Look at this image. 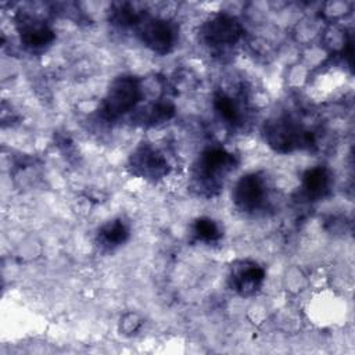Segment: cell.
Segmentation results:
<instances>
[{"instance_id": "cell-1", "label": "cell", "mask_w": 355, "mask_h": 355, "mask_svg": "<svg viewBox=\"0 0 355 355\" xmlns=\"http://www.w3.org/2000/svg\"><path fill=\"white\" fill-rule=\"evenodd\" d=\"M141 98L140 79L132 75H119L111 82L100 104V116L105 121H116L133 111Z\"/></svg>"}, {"instance_id": "cell-2", "label": "cell", "mask_w": 355, "mask_h": 355, "mask_svg": "<svg viewBox=\"0 0 355 355\" xmlns=\"http://www.w3.org/2000/svg\"><path fill=\"white\" fill-rule=\"evenodd\" d=\"M236 155L223 147H209L201 153L194 169L193 178L198 187L211 194L219 190L223 179L236 168Z\"/></svg>"}, {"instance_id": "cell-3", "label": "cell", "mask_w": 355, "mask_h": 355, "mask_svg": "<svg viewBox=\"0 0 355 355\" xmlns=\"http://www.w3.org/2000/svg\"><path fill=\"white\" fill-rule=\"evenodd\" d=\"M263 137L268 146L277 153H290L313 143L312 132L302 129L287 116L268 121L263 128Z\"/></svg>"}, {"instance_id": "cell-4", "label": "cell", "mask_w": 355, "mask_h": 355, "mask_svg": "<svg viewBox=\"0 0 355 355\" xmlns=\"http://www.w3.org/2000/svg\"><path fill=\"white\" fill-rule=\"evenodd\" d=\"M241 22L226 12L208 17L200 28L202 42L211 49H226L236 44L243 36Z\"/></svg>"}, {"instance_id": "cell-5", "label": "cell", "mask_w": 355, "mask_h": 355, "mask_svg": "<svg viewBox=\"0 0 355 355\" xmlns=\"http://www.w3.org/2000/svg\"><path fill=\"white\" fill-rule=\"evenodd\" d=\"M232 197L236 208L244 214L261 211L269 198L266 179L255 172L241 176L233 189Z\"/></svg>"}, {"instance_id": "cell-6", "label": "cell", "mask_w": 355, "mask_h": 355, "mask_svg": "<svg viewBox=\"0 0 355 355\" xmlns=\"http://www.w3.org/2000/svg\"><path fill=\"white\" fill-rule=\"evenodd\" d=\"M137 28V35L141 43L153 53L165 55L173 49L176 42V31L169 21L164 18L143 17Z\"/></svg>"}, {"instance_id": "cell-7", "label": "cell", "mask_w": 355, "mask_h": 355, "mask_svg": "<svg viewBox=\"0 0 355 355\" xmlns=\"http://www.w3.org/2000/svg\"><path fill=\"white\" fill-rule=\"evenodd\" d=\"M128 168L135 176L151 180L161 179L169 172L166 158L151 144L139 146L132 153Z\"/></svg>"}, {"instance_id": "cell-8", "label": "cell", "mask_w": 355, "mask_h": 355, "mask_svg": "<svg viewBox=\"0 0 355 355\" xmlns=\"http://www.w3.org/2000/svg\"><path fill=\"white\" fill-rule=\"evenodd\" d=\"M265 280V269L252 261H237L232 265L227 283L241 297L254 295Z\"/></svg>"}, {"instance_id": "cell-9", "label": "cell", "mask_w": 355, "mask_h": 355, "mask_svg": "<svg viewBox=\"0 0 355 355\" xmlns=\"http://www.w3.org/2000/svg\"><path fill=\"white\" fill-rule=\"evenodd\" d=\"M17 29L22 46L29 51H40L55 39L54 31L44 21L35 17L21 15L17 21Z\"/></svg>"}, {"instance_id": "cell-10", "label": "cell", "mask_w": 355, "mask_h": 355, "mask_svg": "<svg viewBox=\"0 0 355 355\" xmlns=\"http://www.w3.org/2000/svg\"><path fill=\"white\" fill-rule=\"evenodd\" d=\"M302 191L308 200L326 197L331 187V175L324 166H313L302 175Z\"/></svg>"}, {"instance_id": "cell-11", "label": "cell", "mask_w": 355, "mask_h": 355, "mask_svg": "<svg viewBox=\"0 0 355 355\" xmlns=\"http://www.w3.org/2000/svg\"><path fill=\"white\" fill-rule=\"evenodd\" d=\"M129 236H130V227L128 222H125L122 218H115L112 220L105 222L98 229V233H97L98 243L108 250L121 247L128 241Z\"/></svg>"}, {"instance_id": "cell-12", "label": "cell", "mask_w": 355, "mask_h": 355, "mask_svg": "<svg viewBox=\"0 0 355 355\" xmlns=\"http://www.w3.org/2000/svg\"><path fill=\"white\" fill-rule=\"evenodd\" d=\"M212 104H214L215 111L219 114V116L226 123H229L232 126L241 123L243 110L234 97H232L230 94H227L225 92H216L214 94Z\"/></svg>"}, {"instance_id": "cell-13", "label": "cell", "mask_w": 355, "mask_h": 355, "mask_svg": "<svg viewBox=\"0 0 355 355\" xmlns=\"http://www.w3.org/2000/svg\"><path fill=\"white\" fill-rule=\"evenodd\" d=\"M191 234L196 241L205 244L218 243L222 237V229L216 220L208 216H200L193 222Z\"/></svg>"}, {"instance_id": "cell-14", "label": "cell", "mask_w": 355, "mask_h": 355, "mask_svg": "<svg viewBox=\"0 0 355 355\" xmlns=\"http://www.w3.org/2000/svg\"><path fill=\"white\" fill-rule=\"evenodd\" d=\"M144 14L137 11L130 3H115L110 11V19L119 28L137 26Z\"/></svg>"}, {"instance_id": "cell-15", "label": "cell", "mask_w": 355, "mask_h": 355, "mask_svg": "<svg viewBox=\"0 0 355 355\" xmlns=\"http://www.w3.org/2000/svg\"><path fill=\"white\" fill-rule=\"evenodd\" d=\"M175 115V107L168 101H159L157 104H153L146 112L143 122L148 125H157L166 122Z\"/></svg>"}]
</instances>
